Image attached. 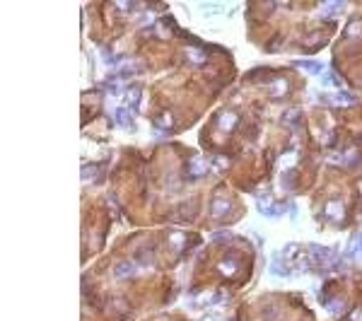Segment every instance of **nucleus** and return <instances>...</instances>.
Masks as SVG:
<instances>
[{
    "mask_svg": "<svg viewBox=\"0 0 362 321\" xmlns=\"http://www.w3.org/2000/svg\"><path fill=\"white\" fill-rule=\"evenodd\" d=\"M116 123H119V126H126V128H133L130 111H128V109H123V107H119V109H116Z\"/></svg>",
    "mask_w": 362,
    "mask_h": 321,
    "instance_id": "nucleus-6",
    "label": "nucleus"
},
{
    "mask_svg": "<svg viewBox=\"0 0 362 321\" xmlns=\"http://www.w3.org/2000/svg\"><path fill=\"white\" fill-rule=\"evenodd\" d=\"M235 113L230 111V113H222V118H220V126H222V128H225V131H227V128H230V126H232V123H235Z\"/></svg>",
    "mask_w": 362,
    "mask_h": 321,
    "instance_id": "nucleus-11",
    "label": "nucleus"
},
{
    "mask_svg": "<svg viewBox=\"0 0 362 321\" xmlns=\"http://www.w3.org/2000/svg\"><path fill=\"white\" fill-rule=\"evenodd\" d=\"M203 171H205V164H203V160H200V157H196V155H193V157L188 160V174H191V176L196 179V176H200Z\"/></svg>",
    "mask_w": 362,
    "mask_h": 321,
    "instance_id": "nucleus-4",
    "label": "nucleus"
},
{
    "mask_svg": "<svg viewBox=\"0 0 362 321\" xmlns=\"http://www.w3.org/2000/svg\"><path fill=\"white\" fill-rule=\"evenodd\" d=\"M350 321H362V309L360 312H353V314H350Z\"/></svg>",
    "mask_w": 362,
    "mask_h": 321,
    "instance_id": "nucleus-17",
    "label": "nucleus"
},
{
    "mask_svg": "<svg viewBox=\"0 0 362 321\" xmlns=\"http://www.w3.org/2000/svg\"><path fill=\"white\" fill-rule=\"evenodd\" d=\"M126 95H128V104L133 109H138V104H140V87H126Z\"/></svg>",
    "mask_w": 362,
    "mask_h": 321,
    "instance_id": "nucleus-8",
    "label": "nucleus"
},
{
    "mask_svg": "<svg viewBox=\"0 0 362 321\" xmlns=\"http://www.w3.org/2000/svg\"><path fill=\"white\" fill-rule=\"evenodd\" d=\"M355 32H358V34H360V32H362V22H360V19H350V24L345 27L343 37H345V39H348V37H353Z\"/></svg>",
    "mask_w": 362,
    "mask_h": 321,
    "instance_id": "nucleus-9",
    "label": "nucleus"
},
{
    "mask_svg": "<svg viewBox=\"0 0 362 321\" xmlns=\"http://www.w3.org/2000/svg\"><path fill=\"white\" fill-rule=\"evenodd\" d=\"M333 102H338V104H353V102H355V97L350 95V92H338Z\"/></svg>",
    "mask_w": 362,
    "mask_h": 321,
    "instance_id": "nucleus-10",
    "label": "nucleus"
},
{
    "mask_svg": "<svg viewBox=\"0 0 362 321\" xmlns=\"http://www.w3.org/2000/svg\"><path fill=\"white\" fill-rule=\"evenodd\" d=\"M341 7H343L341 2H326V5H321V10H319V12H321V15H328V12H333V10H341Z\"/></svg>",
    "mask_w": 362,
    "mask_h": 321,
    "instance_id": "nucleus-12",
    "label": "nucleus"
},
{
    "mask_svg": "<svg viewBox=\"0 0 362 321\" xmlns=\"http://www.w3.org/2000/svg\"><path fill=\"white\" fill-rule=\"evenodd\" d=\"M295 65L302 68V70H309V73H321V70H324V65L316 63V60H297Z\"/></svg>",
    "mask_w": 362,
    "mask_h": 321,
    "instance_id": "nucleus-7",
    "label": "nucleus"
},
{
    "mask_svg": "<svg viewBox=\"0 0 362 321\" xmlns=\"http://www.w3.org/2000/svg\"><path fill=\"white\" fill-rule=\"evenodd\" d=\"M188 56H191V60H196V63H203V60H205V56H203V54H196V51H188Z\"/></svg>",
    "mask_w": 362,
    "mask_h": 321,
    "instance_id": "nucleus-16",
    "label": "nucleus"
},
{
    "mask_svg": "<svg viewBox=\"0 0 362 321\" xmlns=\"http://www.w3.org/2000/svg\"><path fill=\"white\" fill-rule=\"evenodd\" d=\"M135 273V266L130 264V261H119V264L114 266V275L116 278H130Z\"/></svg>",
    "mask_w": 362,
    "mask_h": 321,
    "instance_id": "nucleus-3",
    "label": "nucleus"
},
{
    "mask_svg": "<svg viewBox=\"0 0 362 321\" xmlns=\"http://www.w3.org/2000/svg\"><path fill=\"white\" fill-rule=\"evenodd\" d=\"M285 90H288V82L285 80H275L273 82V95H283Z\"/></svg>",
    "mask_w": 362,
    "mask_h": 321,
    "instance_id": "nucleus-13",
    "label": "nucleus"
},
{
    "mask_svg": "<svg viewBox=\"0 0 362 321\" xmlns=\"http://www.w3.org/2000/svg\"><path fill=\"white\" fill-rule=\"evenodd\" d=\"M235 268H237V266L232 264V261H222V264H220V270H222L225 275H232V273H235Z\"/></svg>",
    "mask_w": 362,
    "mask_h": 321,
    "instance_id": "nucleus-14",
    "label": "nucleus"
},
{
    "mask_svg": "<svg viewBox=\"0 0 362 321\" xmlns=\"http://www.w3.org/2000/svg\"><path fill=\"white\" fill-rule=\"evenodd\" d=\"M333 259H336V254L331 249H326V246H311V251H309L311 266H319V268H328Z\"/></svg>",
    "mask_w": 362,
    "mask_h": 321,
    "instance_id": "nucleus-1",
    "label": "nucleus"
},
{
    "mask_svg": "<svg viewBox=\"0 0 362 321\" xmlns=\"http://www.w3.org/2000/svg\"><path fill=\"white\" fill-rule=\"evenodd\" d=\"M326 215H328L331 220H341V217H343V206H341V203H336V201L326 203Z\"/></svg>",
    "mask_w": 362,
    "mask_h": 321,
    "instance_id": "nucleus-5",
    "label": "nucleus"
},
{
    "mask_svg": "<svg viewBox=\"0 0 362 321\" xmlns=\"http://www.w3.org/2000/svg\"><path fill=\"white\" fill-rule=\"evenodd\" d=\"M230 208H232V201L230 198H222V196H215L213 203H210V213L213 215H225Z\"/></svg>",
    "mask_w": 362,
    "mask_h": 321,
    "instance_id": "nucleus-2",
    "label": "nucleus"
},
{
    "mask_svg": "<svg viewBox=\"0 0 362 321\" xmlns=\"http://www.w3.org/2000/svg\"><path fill=\"white\" fill-rule=\"evenodd\" d=\"M326 307H328L331 312H341V309H343V300H336V302H326Z\"/></svg>",
    "mask_w": 362,
    "mask_h": 321,
    "instance_id": "nucleus-15",
    "label": "nucleus"
}]
</instances>
